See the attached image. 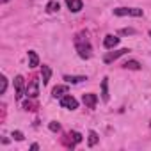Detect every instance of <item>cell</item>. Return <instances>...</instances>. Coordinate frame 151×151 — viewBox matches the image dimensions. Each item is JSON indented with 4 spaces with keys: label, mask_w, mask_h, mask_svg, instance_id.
<instances>
[{
    "label": "cell",
    "mask_w": 151,
    "mask_h": 151,
    "mask_svg": "<svg viewBox=\"0 0 151 151\" xmlns=\"http://www.w3.org/2000/svg\"><path fill=\"white\" fill-rule=\"evenodd\" d=\"M75 48H77V52L82 59H91L93 48H91V43L87 41V36L84 37V34H78L75 37Z\"/></svg>",
    "instance_id": "6da1fadb"
},
{
    "label": "cell",
    "mask_w": 151,
    "mask_h": 151,
    "mask_svg": "<svg viewBox=\"0 0 151 151\" xmlns=\"http://www.w3.org/2000/svg\"><path fill=\"white\" fill-rule=\"evenodd\" d=\"M114 14L116 16H135V18H140L144 14V11L139 9V7H116Z\"/></svg>",
    "instance_id": "7a4b0ae2"
},
{
    "label": "cell",
    "mask_w": 151,
    "mask_h": 151,
    "mask_svg": "<svg viewBox=\"0 0 151 151\" xmlns=\"http://www.w3.org/2000/svg\"><path fill=\"white\" fill-rule=\"evenodd\" d=\"M59 103H60L62 109H68V110L78 109V101H77V98H73L71 94H64L62 98H59Z\"/></svg>",
    "instance_id": "3957f363"
},
{
    "label": "cell",
    "mask_w": 151,
    "mask_h": 151,
    "mask_svg": "<svg viewBox=\"0 0 151 151\" xmlns=\"http://www.w3.org/2000/svg\"><path fill=\"white\" fill-rule=\"evenodd\" d=\"M14 89H16V100L20 101V100L25 96V93H27L25 80H23V77H22V75H18V77L14 78Z\"/></svg>",
    "instance_id": "277c9868"
},
{
    "label": "cell",
    "mask_w": 151,
    "mask_h": 151,
    "mask_svg": "<svg viewBox=\"0 0 151 151\" xmlns=\"http://www.w3.org/2000/svg\"><path fill=\"white\" fill-rule=\"evenodd\" d=\"M130 50L128 48H119V50H114V52H109V53H105V57H103V62L105 64H110V62H114L116 59H119V57H123V55H126Z\"/></svg>",
    "instance_id": "5b68a950"
},
{
    "label": "cell",
    "mask_w": 151,
    "mask_h": 151,
    "mask_svg": "<svg viewBox=\"0 0 151 151\" xmlns=\"http://www.w3.org/2000/svg\"><path fill=\"white\" fill-rule=\"evenodd\" d=\"M25 96L27 98H37L39 96V80L34 77L30 82H29V86H27V93H25Z\"/></svg>",
    "instance_id": "8992f818"
},
{
    "label": "cell",
    "mask_w": 151,
    "mask_h": 151,
    "mask_svg": "<svg viewBox=\"0 0 151 151\" xmlns=\"http://www.w3.org/2000/svg\"><path fill=\"white\" fill-rule=\"evenodd\" d=\"M117 45H119V37H117V36H112V34L105 36V39H103V46H105L107 50H114Z\"/></svg>",
    "instance_id": "52a82bcc"
},
{
    "label": "cell",
    "mask_w": 151,
    "mask_h": 151,
    "mask_svg": "<svg viewBox=\"0 0 151 151\" xmlns=\"http://www.w3.org/2000/svg\"><path fill=\"white\" fill-rule=\"evenodd\" d=\"M82 101L86 103V107L94 109V107H96V103H98V96H96L94 93H87V94H84V96H82Z\"/></svg>",
    "instance_id": "ba28073f"
},
{
    "label": "cell",
    "mask_w": 151,
    "mask_h": 151,
    "mask_svg": "<svg viewBox=\"0 0 151 151\" xmlns=\"http://www.w3.org/2000/svg\"><path fill=\"white\" fill-rule=\"evenodd\" d=\"M66 6H68V9L71 13H78V11H82L84 2L82 0H66Z\"/></svg>",
    "instance_id": "9c48e42d"
},
{
    "label": "cell",
    "mask_w": 151,
    "mask_h": 151,
    "mask_svg": "<svg viewBox=\"0 0 151 151\" xmlns=\"http://www.w3.org/2000/svg\"><path fill=\"white\" fill-rule=\"evenodd\" d=\"M64 80L66 84H80V82H86L87 77H84V75H64Z\"/></svg>",
    "instance_id": "30bf717a"
},
{
    "label": "cell",
    "mask_w": 151,
    "mask_h": 151,
    "mask_svg": "<svg viewBox=\"0 0 151 151\" xmlns=\"http://www.w3.org/2000/svg\"><path fill=\"white\" fill-rule=\"evenodd\" d=\"M64 94H68V86H55L52 89V96L57 100V98H62Z\"/></svg>",
    "instance_id": "8fae6325"
},
{
    "label": "cell",
    "mask_w": 151,
    "mask_h": 151,
    "mask_svg": "<svg viewBox=\"0 0 151 151\" xmlns=\"http://www.w3.org/2000/svg\"><path fill=\"white\" fill-rule=\"evenodd\" d=\"M101 100L103 101H109L110 100V94H109V78L107 77L101 80Z\"/></svg>",
    "instance_id": "7c38bea8"
},
{
    "label": "cell",
    "mask_w": 151,
    "mask_h": 151,
    "mask_svg": "<svg viewBox=\"0 0 151 151\" xmlns=\"http://www.w3.org/2000/svg\"><path fill=\"white\" fill-rule=\"evenodd\" d=\"M41 77H43V86H46L48 82H50V77H52V69H50V66H41Z\"/></svg>",
    "instance_id": "4fadbf2b"
},
{
    "label": "cell",
    "mask_w": 151,
    "mask_h": 151,
    "mask_svg": "<svg viewBox=\"0 0 151 151\" xmlns=\"http://www.w3.org/2000/svg\"><path fill=\"white\" fill-rule=\"evenodd\" d=\"M39 66V57L34 50H29V68H37Z\"/></svg>",
    "instance_id": "5bb4252c"
},
{
    "label": "cell",
    "mask_w": 151,
    "mask_h": 151,
    "mask_svg": "<svg viewBox=\"0 0 151 151\" xmlns=\"http://www.w3.org/2000/svg\"><path fill=\"white\" fill-rule=\"evenodd\" d=\"M59 9H60V4L57 2V0H50V2L46 4V13H50V14L59 13Z\"/></svg>",
    "instance_id": "9a60e30c"
},
{
    "label": "cell",
    "mask_w": 151,
    "mask_h": 151,
    "mask_svg": "<svg viewBox=\"0 0 151 151\" xmlns=\"http://www.w3.org/2000/svg\"><path fill=\"white\" fill-rule=\"evenodd\" d=\"M98 140H100L98 133H96L94 130H91V132H89V135H87V144H89V147H94V146L98 144Z\"/></svg>",
    "instance_id": "2e32d148"
},
{
    "label": "cell",
    "mask_w": 151,
    "mask_h": 151,
    "mask_svg": "<svg viewBox=\"0 0 151 151\" xmlns=\"http://www.w3.org/2000/svg\"><path fill=\"white\" fill-rule=\"evenodd\" d=\"M69 137H71L69 147H75V144H80L82 142V133H78V132H69Z\"/></svg>",
    "instance_id": "e0dca14e"
},
{
    "label": "cell",
    "mask_w": 151,
    "mask_h": 151,
    "mask_svg": "<svg viewBox=\"0 0 151 151\" xmlns=\"http://www.w3.org/2000/svg\"><path fill=\"white\" fill-rule=\"evenodd\" d=\"M123 68H124V69H133V71H139V69H140V64H139L137 60H126V62L123 64Z\"/></svg>",
    "instance_id": "ac0fdd59"
},
{
    "label": "cell",
    "mask_w": 151,
    "mask_h": 151,
    "mask_svg": "<svg viewBox=\"0 0 151 151\" xmlns=\"http://www.w3.org/2000/svg\"><path fill=\"white\" fill-rule=\"evenodd\" d=\"M48 128H50V132H53V133H59V132H60V123H57V121H50Z\"/></svg>",
    "instance_id": "d6986e66"
},
{
    "label": "cell",
    "mask_w": 151,
    "mask_h": 151,
    "mask_svg": "<svg viewBox=\"0 0 151 151\" xmlns=\"http://www.w3.org/2000/svg\"><path fill=\"white\" fill-rule=\"evenodd\" d=\"M0 80H2V87H0V94H6V91H7V78H6V75H2V77H0Z\"/></svg>",
    "instance_id": "ffe728a7"
},
{
    "label": "cell",
    "mask_w": 151,
    "mask_h": 151,
    "mask_svg": "<svg viewBox=\"0 0 151 151\" xmlns=\"http://www.w3.org/2000/svg\"><path fill=\"white\" fill-rule=\"evenodd\" d=\"M11 135H13V139H14V140H23V133H22L20 130H14Z\"/></svg>",
    "instance_id": "44dd1931"
},
{
    "label": "cell",
    "mask_w": 151,
    "mask_h": 151,
    "mask_svg": "<svg viewBox=\"0 0 151 151\" xmlns=\"http://www.w3.org/2000/svg\"><path fill=\"white\" fill-rule=\"evenodd\" d=\"M119 34H123V36H132V34H135V30H133V29H121Z\"/></svg>",
    "instance_id": "7402d4cb"
},
{
    "label": "cell",
    "mask_w": 151,
    "mask_h": 151,
    "mask_svg": "<svg viewBox=\"0 0 151 151\" xmlns=\"http://www.w3.org/2000/svg\"><path fill=\"white\" fill-rule=\"evenodd\" d=\"M23 109H25V110H36L34 105H32V101H25V103H23Z\"/></svg>",
    "instance_id": "603a6c76"
},
{
    "label": "cell",
    "mask_w": 151,
    "mask_h": 151,
    "mask_svg": "<svg viewBox=\"0 0 151 151\" xmlns=\"http://www.w3.org/2000/svg\"><path fill=\"white\" fill-rule=\"evenodd\" d=\"M30 149H32V151H36V149H39V146H37V144H32V146H30Z\"/></svg>",
    "instance_id": "cb8c5ba5"
},
{
    "label": "cell",
    "mask_w": 151,
    "mask_h": 151,
    "mask_svg": "<svg viewBox=\"0 0 151 151\" xmlns=\"http://www.w3.org/2000/svg\"><path fill=\"white\" fill-rule=\"evenodd\" d=\"M9 2V0H0V4H7Z\"/></svg>",
    "instance_id": "d4e9b609"
},
{
    "label": "cell",
    "mask_w": 151,
    "mask_h": 151,
    "mask_svg": "<svg viewBox=\"0 0 151 151\" xmlns=\"http://www.w3.org/2000/svg\"><path fill=\"white\" fill-rule=\"evenodd\" d=\"M149 36H151V30H149Z\"/></svg>",
    "instance_id": "484cf974"
}]
</instances>
